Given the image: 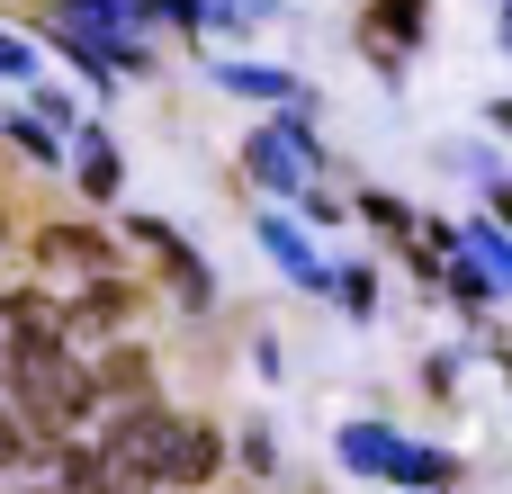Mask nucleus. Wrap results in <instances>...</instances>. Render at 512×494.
<instances>
[{
	"label": "nucleus",
	"mask_w": 512,
	"mask_h": 494,
	"mask_svg": "<svg viewBox=\"0 0 512 494\" xmlns=\"http://www.w3.org/2000/svg\"><path fill=\"white\" fill-rule=\"evenodd\" d=\"M171 432H180L171 405L108 414V432L90 441V450H99V494H153L162 486V459H171Z\"/></svg>",
	"instance_id": "nucleus-1"
},
{
	"label": "nucleus",
	"mask_w": 512,
	"mask_h": 494,
	"mask_svg": "<svg viewBox=\"0 0 512 494\" xmlns=\"http://www.w3.org/2000/svg\"><path fill=\"white\" fill-rule=\"evenodd\" d=\"M243 180L261 198H306V180H324V144H315V117H279V126H252L243 135Z\"/></svg>",
	"instance_id": "nucleus-2"
},
{
	"label": "nucleus",
	"mask_w": 512,
	"mask_h": 494,
	"mask_svg": "<svg viewBox=\"0 0 512 494\" xmlns=\"http://www.w3.org/2000/svg\"><path fill=\"white\" fill-rule=\"evenodd\" d=\"M27 270H36V288H63V279H72V297H81V288H99V279H126V252H117L99 225H45V234L27 243Z\"/></svg>",
	"instance_id": "nucleus-3"
},
{
	"label": "nucleus",
	"mask_w": 512,
	"mask_h": 494,
	"mask_svg": "<svg viewBox=\"0 0 512 494\" xmlns=\"http://www.w3.org/2000/svg\"><path fill=\"white\" fill-rule=\"evenodd\" d=\"M126 243L162 270V288H171V306H180V315H216V270L198 261V243H189L171 216H126Z\"/></svg>",
	"instance_id": "nucleus-4"
},
{
	"label": "nucleus",
	"mask_w": 512,
	"mask_h": 494,
	"mask_svg": "<svg viewBox=\"0 0 512 494\" xmlns=\"http://www.w3.org/2000/svg\"><path fill=\"white\" fill-rule=\"evenodd\" d=\"M63 342H72V315H63L54 288H0V387L18 369H36L45 351H63Z\"/></svg>",
	"instance_id": "nucleus-5"
},
{
	"label": "nucleus",
	"mask_w": 512,
	"mask_h": 494,
	"mask_svg": "<svg viewBox=\"0 0 512 494\" xmlns=\"http://www.w3.org/2000/svg\"><path fill=\"white\" fill-rule=\"evenodd\" d=\"M432 0H360V54L387 72V81H405V63L432 45Z\"/></svg>",
	"instance_id": "nucleus-6"
},
{
	"label": "nucleus",
	"mask_w": 512,
	"mask_h": 494,
	"mask_svg": "<svg viewBox=\"0 0 512 494\" xmlns=\"http://www.w3.org/2000/svg\"><path fill=\"white\" fill-rule=\"evenodd\" d=\"M225 468H234V432H216L207 414H180L171 459H162V494H207Z\"/></svg>",
	"instance_id": "nucleus-7"
},
{
	"label": "nucleus",
	"mask_w": 512,
	"mask_h": 494,
	"mask_svg": "<svg viewBox=\"0 0 512 494\" xmlns=\"http://www.w3.org/2000/svg\"><path fill=\"white\" fill-rule=\"evenodd\" d=\"M63 171H72V189H81L90 207H117V198H126V153H117V135H108L99 117L72 126V162H63Z\"/></svg>",
	"instance_id": "nucleus-8"
},
{
	"label": "nucleus",
	"mask_w": 512,
	"mask_h": 494,
	"mask_svg": "<svg viewBox=\"0 0 512 494\" xmlns=\"http://www.w3.org/2000/svg\"><path fill=\"white\" fill-rule=\"evenodd\" d=\"M63 315H72V342H126V324H144V297H135V279H99V288H81V297H63Z\"/></svg>",
	"instance_id": "nucleus-9"
},
{
	"label": "nucleus",
	"mask_w": 512,
	"mask_h": 494,
	"mask_svg": "<svg viewBox=\"0 0 512 494\" xmlns=\"http://www.w3.org/2000/svg\"><path fill=\"white\" fill-rule=\"evenodd\" d=\"M90 387H99V414H135V405H162L153 351H135V342H108V351L90 360Z\"/></svg>",
	"instance_id": "nucleus-10"
},
{
	"label": "nucleus",
	"mask_w": 512,
	"mask_h": 494,
	"mask_svg": "<svg viewBox=\"0 0 512 494\" xmlns=\"http://www.w3.org/2000/svg\"><path fill=\"white\" fill-rule=\"evenodd\" d=\"M252 225H261V252H270V261H279V270H288V279H297L306 297H333V261L315 252V234H306L297 216H279V207H261Z\"/></svg>",
	"instance_id": "nucleus-11"
},
{
	"label": "nucleus",
	"mask_w": 512,
	"mask_h": 494,
	"mask_svg": "<svg viewBox=\"0 0 512 494\" xmlns=\"http://www.w3.org/2000/svg\"><path fill=\"white\" fill-rule=\"evenodd\" d=\"M216 90H234V99H279V117H315V108H324L315 81L270 72V63H216Z\"/></svg>",
	"instance_id": "nucleus-12"
},
{
	"label": "nucleus",
	"mask_w": 512,
	"mask_h": 494,
	"mask_svg": "<svg viewBox=\"0 0 512 494\" xmlns=\"http://www.w3.org/2000/svg\"><path fill=\"white\" fill-rule=\"evenodd\" d=\"M333 459H342L351 477H378V486H387V477H396V459H405V432H396V423H378V414H360V423H342V432H333Z\"/></svg>",
	"instance_id": "nucleus-13"
},
{
	"label": "nucleus",
	"mask_w": 512,
	"mask_h": 494,
	"mask_svg": "<svg viewBox=\"0 0 512 494\" xmlns=\"http://www.w3.org/2000/svg\"><path fill=\"white\" fill-rule=\"evenodd\" d=\"M459 450H423V441H405V459H396V477L387 486H405V494H459Z\"/></svg>",
	"instance_id": "nucleus-14"
},
{
	"label": "nucleus",
	"mask_w": 512,
	"mask_h": 494,
	"mask_svg": "<svg viewBox=\"0 0 512 494\" xmlns=\"http://www.w3.org/2000/svg\"><path fill=\"white\" fill-rule=\"evenodd\" d=\"M0 135H9V144H18L36 171H63V162H72V144H63V135H54L36 108H0Z\"/></svg>",
	"instance_id": "nucleus-15"
},
{
	"label": "nucleus",
	"mask_w": 512,
	"mask_h": 494,
	"mask_svg": "<svg viewBox=\"0 0 512 494\" xmlns=\"http://www.w3.org/2000/svg\"><path fill=\"white\" fill-rule=\"evenodd\" d=\"M441 297H450V306H459V315H468V324H486V315H495V306H504V297H495V279H486V270H477V261H468V243H459V252H450V270H441Z\"/></svg>",
	"instance_id": "nucleus-16"
},
{
	"label": "nucleus",
	"mask_w": 512,
	"mask_h": 494,
	"mask_svg": "<svg viewBox=\"0 0 512 494\" xmlns=\"http://www.w3.org/2000/svg\"><path fill=\"white\" fill-rule=\"evenodd\" d=\"M459 243H468V261L495 279V297H512V234H504V225H495V216H468Z\"/></svg>",
	"instance_id": "nucleus-17"
},
{
	"label": "nucleus",
	"mask_w": 512,
	"mask_h": 494,
	"mask_svg": "<svg viewBox=\"0 0 512 494\" xmlns=\"http://www.w3.org/2000/svg\"><path fill=\"white\" fill-rule=\"evenodd\" d=\"M351 216H360L369 234H387L396 252H405V243H414V225H423V216H414L405 198H387V189H360V198H351Z\"/></svg>",
	"instance_id": "nucleus-18"
},
{
	"label": "nucleus",
	"mask_w": 512,
	"mask_h": 494,
	"mask_svg": "<svg viewBox=\"0 0 512 494\" xmlns=\"http://www.w3.org/2000/svg\"><path fill=\"white\" fill-rule=\"evenodd\" d=\"M333 297H342L351 324H378V270L369 261H333Z\"/></svg>",
	"instance_id": "nucleus-19"
},
{
	"label": "nucleus",
	"mask_w": 512,
	"mask_h": 494,
	"mask_svg": "<svg viewBox=\"0 0 512 494\" xmlns=\"http://www.w3.org/2000/svg\"><path fill=\"white\" fill-rule=\"evenodd\" d=\"M234 459H243V477H261V486H279L288 468H279V432L270 423H243L234 432Z\"/></svg>",
	"instance_id": "nucleus-20"
},
{
	"label": "nucleus",
	"mask_w": 512,
	"mask_h": 494,
	"mask_svg": "<svg viewBox=\"0 0 512 494\" xmlns=\"http://www.w3.org/2000/svg\"><path fill=\"white\" fill-rule=\"evenodd\" d=\"M27 108H36V117H45V126L72 144V126H81V99H72L63 81H36V90H27Z\"/></svg>",
	"instance_id": "nucleus-21"
},
{
	"label": "nucleus",
	"mask_w": 512,
	"mask_h": 494,
	"mask_svg": "<svg viewBox=\"0 0 512 494\" xmlns=\"http://www.w3.org/2000/svg\"><path fill=\"white\" fill-rule=\"evenodd\" d=\"M0 81H18V90H36L45 72H36V45L18 36V27H0Z\"/></svg>",
	"instance_id": "nucleus-22"
},
{
	"label": "nucleus",
	"mask_w": 512,
	"mask_h": 494,
	"mask_svg": "<svg viewBox=\"0 0 512 494\" xmlns=\"http://www.w3.org/2000/svg\"><path fill=\"white\" fill-rule=\"evenodd\" d=\"M297 207H306V225H342V216H351V198H342V189H324V180H306V198H297Z\"/></svg>",
	"instance_id": "nucleus-23"
},
{
	"label": "nucleus",
	"mask_w": 512,
	"mask_h": 494,
	"mask_svg": "<svg viewBox=\"0 0 512 494\" xmlns=\"http://www.w3.org/2000/svg\"><path fill=\"white\" fill-rule=\"evenodd\" d=\"M423 387L450 396V387H459V351H432V360H423Z\"/></svg>",
	"instance_id": "nucleus-24"
},
{
	"label": "nucleus",
	"mask_w": 512,
	"mask_h": 494,
	"mask_svg": "<svg viewBox=\"0 0 512 494\" xmlns=\"http://www.w3.org/2000/svg\"><path fill=\"white\" fill-rule=\"evenodd\" d=\"M486 126H495V135L512 144V99H486Z\"/></svg>",
	"instance_id": "nucleus-25"
},
{
	"label": "nucleus",
	"mask_w": 512,
	"mask_h": 494,
	"mask_svg": "<svg viewBox=\"0 0 512 494\" xmlns=\"http://www.w3.org/2000/svg\"><path fill=\"white\" fill-rule=\"evenodd\" d=\"M495 45L512 54V0H495Z\"/></svg>",
	"instance_id": "nucleus-26"
},
{
	"label": "nucleus",
	"mask_w": 512,
	"mask_h": 494,
	"mask_svg": "<svg viewBox=\"0 0 512 494\" xmlns=\"http://www.w3.org/2000/svg\"><path fill=\"white\" fill-rule=\"evenodd\" d=\"M504 378H512V342H504Z\"/></svg>",
	"instance_id": "nucleus-27"
}]
</instances>
